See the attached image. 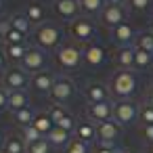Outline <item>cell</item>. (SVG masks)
<instances>
[{
    "instance_id": "cell-1",
    "label": "cell",
    "mask_w": 153,
    "mask_h": 153,
    "mask_svg": "<svg viewBox=\"0 0 153 153\" xmlns=\"http://www.w3.org/2000/svg\"><path fill=\"white\" fill-rule=\"evenodd\" d=\"M136 90V74L132 69H117L109 80V92L115 99H128Z\"/></svg>"
},
{
    "instance_id": "cell-2",
    "label": "cell",
    "mask_w": 153,
    "mask_h": 153,
    "mask_svg": "<svg viewBox=\"0 0 153 153\" xmlns=\"http://www.w3.org/2000/svg\"><path fill=\"white\" fill-rule=\"evenodd\" d=\"M34 42H36V46L38 48H59L63 42H61V38H63V30L57 25V23H40V25H36L34 27Z\"/></svg>"
},
{
    "instance_id": "cell-3",
    "label": "cell",
    "mask_w": 153,
    "mask_h": 153,
    "mask_svg": "<svg viewBox=\"0 0 153 153\" xmlns=\"http://www.w3.org/2000/svg\"><path fill=\"white\" fill-rule=\"evenodd\" d=\"M55 63L61 71H74L80 67L82 61V48L76 42H63L57 51H55Z\"/></svg>"
},
{
    "instance_id": "cell-4",
    "label": "cell",
    "mask_w": 153,
    "mask_h": 153,
    "mask_svg": "<svg viewBox=\"0 0 153 153\" xmlns=\"http://www.w3.org/2000/svg\"><path fill=\"white\" fill-rule=\"evenodd\" d=\"M67 32H69L71 42H76V44H86V42H88V40L94 36L97 25L92 23V19H90V17L80 15V17H76V19L69 23Z\"/></svg>"
},
{
    "instance_id": "cell-5",
    "label": "cell",
    "mask_w": 153,
    "mask_h": 153,
    "mask_svg": "<svg viewBox=\"0 0 153 153\" xmlns=\"http://www.w3.org/2000/svg\"><path fill=\"white\" fill-rule=\"evenodd\" d=\"M138 117V107L130 101V99H117L113 103V120L122 126V124H132Z\"/></svg>"
},
{
    "instance_id": "cell-6",
    "label": "cell",
    "mask_w": 153,
    "mask_h": 153,
    "mask_svg": "<svg viewBox=\"0 0 153 153\" xmlns=\"http://www.w3.org/2000/svg\"><path fill=\"white\" fill-rule=\"evenodd\" d=\"M27 82H30L27 71H25V69H21V67H9V69L2 74V86H4L9 92L23 90Z\"/></svg>"
},
{
    "instance_id": "cell-7",
    "label": "cell",
    "mask_w": 153,
    "mask_h": 153,
    "mask_svg": "<svg viewBox=\"0 0 153 153\" xmlns=\"http://www.w3.org/2000/svg\"><path fill=\"white\" fill-rule=\"evenodd\" d=\"M74 92H76V86H74V82L69 80V78H57L55 80V84H53V88H51V99H53V103H59V105H63V103H67V101H71V97H74Z\"/></svg>"
},
{
    "instance_id": "cell-8",
    "label": "cell",
    "mask_w": 153,
    "mask_h": 153,
    "mask_svg": "<svg viewBox=\"0 0 153 153\" xmlns=\"http://www.w3.org/2000/svg\"><path fill=\"white\" fill-rule=\"evenodd\" d=\"M105 59H107V48L99 42H88L82 48V61L88 67H99L105 63Z\"/></svg>"
},
{
    "instance_id": "cell-9",
    "label": "cell",
    "mask_w": 153,
    "mask_h": 153,
    "mask_svg": "<svg viewBox=\"0 0 153 153\" xmlns=\"http://www.w3.org/2000/svg\"><path fill=\"white\" fill-rule=\"evenodd\" d=\"M53 11L59 19L63 21H74L76 17H80V0H53Z\"/></svg>"
},
{
    "instance_id": "cell-10",
    "label": "cell",
    "mask_w": 153,
    "mask_h": 153,
    "mask_svg": "<svg viewBox=\"0 0 153 153\" xmlns=\"http://www.w3.org/2000/svg\"><path fill=\"white\" fill-rule=\"evenodd\" d=\"M21 65H23V69L30 71V74H38V71H42L44 65H46V57H44L42 48H38V46L27 48V53H25Z\"/></svg>"
},
{
    "instance_id": "cell-11",
    "label": "cell",
    "mask_w": 153,
    "mask_h": 153,
    "mask_svg": "<svg viewBox=\"0 0 153 153\" xmlns=\"http://www.w3.org/2000/svg\"><path fill=\"white\" fill-rule=\"evenodd\" d=\"M88 120L90 122H97V124H103L107 120H113V105L109 101L105 103H88Z\"/></svg>"
},
{
    "instance_id": "cell-12",
    "label": "cell",
    "mask_w": 153,
    "mask_h": 153,
    "mask_svg": "<svg viewBox=\"0 0 153 153\" xmlns=\"http://www.w3.org/2000/svg\"><path fill=\"white\" fill-rule=\"evenodd\" d=\"M101 21L107 27H117L120 23L126 21V11L124 7H113V4H105V9L101 11Z\"/></svg>"
},
{
    "instance_id": "cell-13",
    "label": "cell",
    "mask_w": 153,
    "mask_h": 153,
    "mask_svg": "<svg viewBox=\"0 0 153 153\" xmlns=\"http://www.w3.org/2000/svg\"><path fill=\"white\" fill-rule=\"evenodd\" d=\"M111 40H113L115 44H120V46H128V44L134 40V25L128 23V21L120 23L117 27L111 30Z\"/></svg>"
},
{
    "instance_id": "cell-14",
    "label": "cell",
    "mask_w": 153,
    "mask_h": 153,
    "mask_svg": "<svg viewBox=\"0 0 153 153\" xmlns=\"http://www.w3.org/2000/svg\"><path fill=\"white\" fill-rule=\"evenodd\" d=\"M97 136L101 143H111L120 136V124L115 120H107L103 124H97Z\"/></svg>"
},
{
    "instance_id": "cell-15",
    "label": "cell",
    "mask_w": 153,
    "mask_h": 153,
    "mask_svg": "<svg viewBox=\"0 0 153 153\" xmlns=\"http://www.w3.org/2000/svg\"><path fill=\"white\" fill-rule=\"evenodd\" d=\"M55 74H51V71H46V69H42V71H38V74H34L32 76V86L38 90V92H51V88H53V84H55Z\"/></svg>"
},
{
    "instance_id": "cell-16",
    "label": "cell",
    "mask_w": 153,
    "mask_h": 153,
    "mask_svg": "<svg viewBox=\"0 0 153 153\" xmlns=\"http://www.w3.org/2000/svg\"><path fill=\"white\" fill-rule=\"evenodd\" d=\"M109 97V88L101 82H88L86 86V99L88 103H105Z\"/></svg>"
},
{
    "instance_id": "cell-17",
    "label": "cell",
    "mask_w": 153,
    "mask_h": 153,
    "mask_svg": "<svg viewBox=\"0 0 153 153\" xmlns=\"http://www.w3.org/2000/svg\"><path fill=\"white\" fill-rule=\"evenodd\" d=\"M113 57H115V63L120 65V69L134 67V46H117Z\"/></svg>"
},
{
    "instance_id": "cell-18",
    "label": "cell",
    "mask_w": 153,
    "mask_h": 153,
    "mask_svg": "<svg viewBox=\"0 0 153 153\" xmlns=\"http://www.w3.org/2000/svg\"><path fill=\"white\" fill-rule=\"evenodd\" d=\"M76 138L84 140V143H90L97 138V124L90 122V120H84V122H78L76 126Z\"/></svg>"
},
{
    "instance_id": "cell-19",
    "label": "cell",
    "mask_w": 153,
    "mask_h": 153,
    "mask_svg": "<svg viewBox=\"0 0 153 153\" xmlns=\"http://www.w3.org/2000/svg\"><path fill=\"white\" fill-rule=\"evenodd\" d=\"M71 132H67V130H63V128H59V126H55L48 134H46V140L51 143V147H67L69 145V140H71V136H69Z\"/></svg>"
},
{
    "instance_id": "cell-20",
    "label": "cell",
    "mask_w": 153,
    "mask_h": 153,
    "mask_svg": "<svg viewBox=\"0 0 153 153\" xmlns=\"http://www.w3.org/2000/svg\"><path fill=\"white\" fill-rule=\"evenodd\" d=\"M23 15L30 19V23L40 25V23H44L46 11H44V7H42L40 2H27V4H25V13H23Z\"/></svg>"
},
{
    "instance_id": "cell-21",
    "label": "cell",
    "mask_w": 153,
    "mask_h": 153,
    "mask_svg": "<svg viewBox=\"0 0 153 153\" xmlns=\"http://www.w3.org/2000/svg\"><path fill=\"white\" fill-rule=\"evenodd\" d=\"M34 126L42 132V136H46L57 124H55V120L51 117V113L48 111H44V113H36V117H34Z\"/></svg>"
},
{
    "instance_id": "cell-22",
    "label": "cell",
    "mask_w": 153,
    "mask_h": 153,
    "mask_svg": "<svg viewBox=\"0 0 153 153\" xmlns=\"http://www.w3.org/2000/svg\"><path fill=\"white\" fill-rule=\"evenodd\" d=\"M27 48L23 44H4V55H7V61H13V63H21L23 57H25Z\"/></svg>"
},
{
    "instance_id": "cell-23",
    "label": "cell",
    "mask_w": 153,
    "mask_h": 153,
    "mask_svg": "<svg viewBox=\"0 0 153 153\" xmlns=\"http://www.w3.org/2000/svg\"><path fill=\"white\" fill-rule=\"evenodd\" d=\"M4 153H27V143L23 140V136H9L4 143Z\"/></svg>"
},
{
    "instance_id": "cell-24",
    "label": "cell",
    "mask_w": 153,
    "mask_h": 153,
    "mask_svg": "<svg viewBox=\"0 0 153 153\" xmlns=\"http://www.w3.org/2000/svg\"><path fill=\"white\" fill-rule=\"evenodd\" d=\"M153 65V55L143 51V48H136L134 46V67L136 69H147Z\"/></svg>"
},
{
    "instance_id": "cell-25",
    "label": "cell",
    "mask_w": 153,
    "mask_h": 153,
    "mask_svg": "<svg viewBox=\"0 0 153 153\" xmlns=\"http://www.w3.org/2000/svg\"><path fill=\"white\" fill-rule=\"evenodd\" d=\"M23 107H27V94H25L23 90L11 92V97H9V109L15 113V111H19V109H23Z\"/></svg>"
},
{
    "instance_id": "cell-26",
    "label": "cell",
    "mask_w": 153,
    "mask_h": 153,
    "mask_svg": "<svg viewBox=\"0 0 153 153\" xmlns=\"http://www.w3.org/2000/svg\"><path fill=\"white\" fill-rule=\"evenodd\" d=\"M34 117H36V113H34L30 107H23V109H19V111H15V113H13V120H15L21 128L32 126V124H34Z\"/></svg>"
},
{
    "instance_id": "cell-27",
    "label": "cell",
    "mask_w": 153,
    "mask_h": 153,
    "mask_svg": "<svg viewBox=\"0 0 153 153\" xmlns=\"http://www.w3.org/2000/svg\"><path fill=\"white\" fill-rule=\"evenodd\" d=\"M136 48H143V51H147V53L153 55V30H145V32L138 34Z\"/></svg>"
},
{
    "instance_id": "cell-28",
    "label": "cell",
    "mask_w": 153,
    "mask_h": 153,
    "mask_svg": "<svg viewBox=\"0 0 153 153\" xmlns=\"http://www.w3.org/2000/svg\"><path fill=\"white\" fill-rule=\"evenodd\" d=\"M80 9H82V13H86V15L101 13V11L105 9V0H80Z\"/></svg>"
},
{
    "instance_id": "cell-29",
    "label": "cell",
    "mask_w": 153,
    "mask_h": 153,
    "mask_svg": "<svg viewBox=\"0 0 153 153\" xmlns=\"http://www.w3.org/2000/svg\"><path fill=\"white\" fill-rule=\"evenodd\" d=\"M138 120L145 126H153V105L151 103H143L138 107Z\"/></svg>"
},
{
    "instance_id": "cell-30",
    "label": "cell",
    "mask_w": 153,
    "mask_h": 153,
    "mask_svg": "<svg viewBox=\"0 0 153 153\" xmlns=\"http://www.w3.org/2000/svg\"><path fill=\"white\" fill-rule=\"evenodd\" d=\"M21 136H23V140L27 143V145H32V143H36V140H40V138H44L42 136V132L32 124V126H25L23 128V132H21Z\"/></svg>"
},
{
    "instance_id": "cell-31",
    "label": "cell",
    "mask_w": 153,
    "mask_h": 153,
    "mask_svg": "<svg viewBox=\"0 0 153 153\" xmlns=\"http://www.w3.org/2000/svg\"><path fill=\"white\" fill-rule=\"evenodd\" d=\"M11 25H13V30H19V32L27 34L32 23H30V19H27L25 15H13V17H11Z\"/></svg>"
},
{
    "instance_id": "cell-32",
    "label": "cell",
    "mask_w": 153,
    "mask_h": 153,
    "mask_svg": "<svg viewBox=\"0 0 153 153\" xmlns=\"http://www.w3.org/2000/svg\"><path fill=\"white\" fill-rule=\"evenodd\" d=\"M48 113H51V117L55 120V124H59L65 115H69V111L65 109V105H59V103H53V105L48 107Z\"/></svg>"
},
{
    "instance_id": "cell-33",
    "label": "cell",
    "mask_w": 153,
    "mask_h": 153,
    "mask_svg": "<svg viewBox=\"0 0 153 153\" xmlns=\"http://www.w3.org/2000/svg\"><path fill=\"white\" fill-rule=\"evenodd\" d=\"M27 153H51V143H48L46 136H44V138H40V140L27 145Z\"/></svg>"
},
{
    "instance_id": "cell-34",
    "label": "cell",
    "mask_w": 153,
    "mask_h": 153,
    "mask_svg": "<svg viewBox=\"0 0 153 153\" xmlns=\"http://www.w3.org/2000/svg\"><path fill=\"white\" fill-rule=\"evenodd\" d=\"M65 153H88V143H84L80 138H71L69 145L65 147Z\"/></svg>"
},
{
    "instance_id": "cell-35",
    "label": "cell",
    "mask_w": 153,
    "mask_h": 153,
    "mask_svg": "<svg viewBox=\"0 0 153 153\" xmlns=\"http://www.w3.org/2000/svg\"><path fill=\"white\" fill-rule=\"evenodd\" d=\"M2 40H4V44H23L25 34H23V32H19V30H13V27H11V32H9Z\"/></svg>"
},
{
    "instance_id": "cell-36",
    "label": "cell",
    "mask_w": 153,
    "mask_h": 153,
    "mask_svg": "<svg viewBox=\"0 0 153 153\" xmlns=\"http://www.w3.org/2000/svg\"><path fill=\"white\" fill-rule=\"evenodd\" d=\"M128 2V7L132 9V11H136V13H143V11H147L149 7H151V0H126Z\"/></svg>"
},
{
    "instance_id": "cell-37",
    "label": "cell",
    "mask_w": 153,
    "mask_h": 153,
    "mask_svg": "<svg viewBox=\"0 0 153 153\" xmlns=\"http://www.w3.org/2000/svg\"><path fill=\"white\" fill-rule=\"evenodd\" d=\"M94 153H120L111 143H99L97 147H94Z\"/></svg>"
},
{
    "instance_id": "cell-38",
    "label": "cell",
    "mask_w": 153,
    "mask_h": 153,
    "mask_svg": "<svg viewBox=\"0 0 153 153\" xmlns=\"http://www.w3.org/2000/svg\"><path fill=\"white\" fill-rule=\"evenodd\" d=\"M9 97H11V92L4 86H0V111H2L4 107H9Z\"/></svg>"
},
{
    "instance_id": "cell-39",
    "label": "cell",
    "mask_w": 153,
    "mask_h": 153,
    "mask_svg": "<svg viewBox=\"0 0 153 153\" xmlns=\"http://www.w3.org/2000/svg\"><path fill=\"white\" fill-rule=\"evenodd\" d=\"M11 19H7V17H2V19H0V38H4L9 32H11Z\"/></svg>"
},
{
    "instance_id": "cell-40",
    "label": "cell",
    "mask_w": 153,
    "mask_h": 153,
    "mask_svg": "<svg viewBox=\"0 0 153 153\" xmlns=\"http://www.w3.org/2000/svg\"><path fill=\"white\" fill-rule=\"evenodd\" d=\"M143 136H145L149 143H153V126H145V128H143Z\"/></svg>"
},
{
    "instance_id": "cell-41",
    "label": "cell",
    "mask_w": 153,
    "mask_h": 153,
    "mask_svg": "<svg viewBox=\"0 0 153 153\" xmlns=\"http://www.w3.org/2000/svg\"><path fill=\"white\" fill-rule=\"evenodd\" d=\"M126 0H105V4H113V7H124Z\"/></svg>"
},
{
    "instance_id": "cell-42",
    "label": "cell",
    "mask_w": 153,
    "mask_h": 153,
    "mask_svg": "<svg viewBox=\"0 0 153 153\" xmlns=\"http://www.w3.org/2000/svg\"><path fill=\"white\" fill-rule=\"evenodd\" d=\"M7 63V55H4V48H0V67Z\"/></svg>"
},
{
    "instance_id": "cell-43",
    "label": "cell",
    "mask_w": 153,
    "mask_h": 153,
    "mask_svg": "<svg viewBox=\"0 0 153 153\" xmlns=\"http://www.w3.org/2000/svg\"><path fill=\"white\" fill-rule=\"evenodd\" d=\"M4 143H7V138H4L2 130H0V149H4Z\"/></svg>"
},
{
    "instance_id": "cell-44",
    "label": "cell",
    "mask_w": 153,
    "mask_h": 153,
    "mask_svg": "<svg viewBox=\"0 0 153 153\" xmlns=\"http://www.w3.org/2000/svg\"><path fill=\"white\" fill-rule=\"evenodd\" d=\"M149 103H151V105H153V90H151V92H149Z\"/></svg>"
},
{
    "instance_id": "cell-45",
    "label": "cell",
    "mask_w": 153,
    "mask_h": 153,
    "mask_svg": "<svg viewBox=\"0 0 153 153\" xmlns=\"http://www.w3.org/2000/svg\"><path fill=\"white\" fill-rule=\"evenodd\" d=\"M149 153H153V143H151V147H149Z\"/></svg>"
},
{
    "instance_id": "cell-46",
    "label": "cell",
    "mask_w": 153,
    "mask_h": 153,
    "mask_svg": "<svg viewBox=\"0 0 153 153\" xmlns=\"http://www.w3.org/2000/svg\"><path fill=\"white\" fill-rule=\"evenodd\" d=\"M151 30H153V17H151Z\"/></svg>"
},
{
    "instance_id": "cell-47",
    "label": "cell",
    "mask_w": 153,
    "mask_h": 153,
    "mask_svg": "<svg viewBox=\"0 0 153 153\" xmlns=\"http://www.w3.org/2000/svg\"><path fill=\"white\" fill-rule=\"evenodd\" d=\"M0 11H2V0H0Z\"/></svg>"
},
{
    "instance_id": "cell-48",
    "label": "cell",
    "mask_w": 153,
    "mask_h": 153,
    "mask_svg": "<svg viewBox=\"0 0 153 153\" xmlns=\"http://www.w3.org/2000/svg\"><path fill=\"white\" fill-rule=\"evenodd\" d=\"M120 153H128V151H120Z\"/></svg>"
},
{
    "instance_id": "cell-49",
    "label": "cell",
    "mask_w": 153,
    "mask_h": 153,
    "mask_svg": "<svg viewBox=\"0 0 153 153\" xmlns=\"http://www.w3.org/2000/svg\"><path fill=\"white\" fill-rule=\"evenodd\" d=\"M0 80H2V76H0Z\"/></svg>"
},
{
    "instance_id": "cell-50",
    "label": "cell",
    "mask_w": 153,
    "mask_h": 153,
    "mask_svg": "<svg viewBox=\"0 0 153 153\" xmlns=\"http://www.w3.org/2000/svg\"><path fill=\"white\" fill-rule=\"evenodd\" d=\"M2 153H4V151H2Z\"/></svg>"
}]
</instances>
